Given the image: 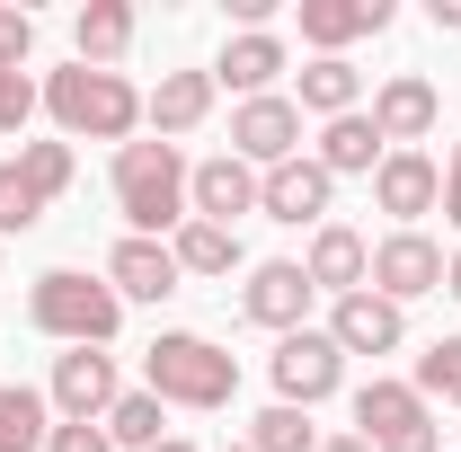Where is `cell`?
Returning a JSON list of instances; mask_svg holds the SVG:
<instances>
[{
  "mask_svg": "<svg viewBox=\"0 0 461 452\" xmlns=\"http://www.w3.org/2000/svg\"><path fill=\"white\" fill-rule=\"evenodd\" d=\"M98 276L115 284V302H169L177 284H186V276H177V258H169V240H133V231L107 249Z\"/></svg>",
  "mask_w": 461,
  "mask_h": 452,
  "instance_id": "cell-19",
  "label": "cell"
},
{
  "mask_svg": "<svg viewBox=\"0 0 461 452\" xmlns=\"http://www.w3.org/2000/svg\"><path fill=\"white\" fill-rule=\"evenodd\" d=\"M27 329L54 346H107L124 329V302L107 276H80V267H45L27 284Z\"/></svg>",
  "mask_w": 461,
  "mask_h": 452,
  "instance_id": "cell-3",
  "label": "cell"
},
{
  "mask_svg": "<svg viewBox=\"0 0 461 452\" xmlns=\"http://www.w3.org/2000/svg\"><path fill=\"white\" fill-rule=\"evenodd\" d=\"M240 320H249V329L293 338V329L311 320V276H302V258H258L249 284H240Z\"/></svg>",
  "mask_w": 461,
  "mask_h": 452,
  "instance_id": "cell-10",
  "label": "cell"
},
{
  "mask_svg": "<svg viewBox=\"0 0 461 452\" xmlns=\"http://www.w3.org/2000/svg\"><path fill=\"white\" fill-rule=\"evenodd\" d=\"M186 213H195V222H240V213H258V169H249V160H195V177H186Z\"/></svg>",
  "mask_w": 461,
  "mask_h": 452,
  "instance_id": "cell-20",
  "label": "cell"
},
{
  "mask_svg": "<svg viewBox=\"0 0 461 452\" xmlns=\"http://www.w3.org/2000/svg\"><path fill=\"white\" fill-rule=\"evenodd\" d=\"M230 160H249L258 177L302 160V107L293 98H240L230 107Z\"/></svg>",
  "mask_w": 461,
  "mask_h": 452,
  "instance_id": "cell-9",
  "label": "cell"
},
{
  "mask_svg": "<svg viewBox=\"0 0 461 452\" xmlns=\"http://www.w3.org/2000/svg\"><path fill=\"white\" fill-rule=\"evenodd\" d=\"M293 18H302V45L311 54H346L355 36H382L400 9L391 0H293Z\"/></svg>",
  "mask_w": 461,
  "mask_h": 452,
  "instance_id": "cell-18",
  "label": "cell"
},
{
  "mask_svg": "<svg viewBox=\"0 0 461 452\" xmlns=\"http://www.w3.org/2000/svg\"><path fill=\"white\" fill-rule=\"evenodd\" d=\"M417 399H426V408H435V399L461 408V338H435L417 355Z\"/></svg>",
  "mask_w": 461,
  "mask_h": 452,
  "instance_id": "cell-29",
  "label": "cell"
},
{
  "mask_svg": "<svg viewBox=\"0 0 461 452\" xmlns=\"http://www.w3.org/2000/svg\"><path fill=\"white\" fill-rule=\"evenodd\" d=\"M169 258H177V276H230V267H240V231L186 213V222L169 231Z\"/></svg>",
  "mask_w": 461,
  "mask_h": 452,
  "instance_id": "cell-25",
  "label": "cell"
},
{
  "mask_svg": "<svg viewBox=\"0 0 461 452\" xmlns=\"http://www.w3.org/2000/svg\"><path fill=\"white\" fill-rule=\"evenodd\" d=\"M373 293L382 302H417V293H444V249L426 240V231H391L382 249H373Z\"/></svg>",
  "mask_w": 461,
  "mask_h": 452,
  "instance_id": "cell-13",
  "label": "cell"
},
{
  "mask_svg": "<svg viewBox=\"0 0 461 452\" xmlns=\"http://www.w3.org/2000/svg\"><path fill=\"white\" fill-rule=\"evenodd\" d=\"M444 222L461 231V142H453V151H444Z\"/></svg>",
  "mask_w": 461,
  "mask_h": 452,
  "instance_id": "cell-33",
  "label": "cell"
},
{
  "mask_svg": "<svg viewBox=\"0 0 461 452\" xmlns=\"http://www.w3.org/2000/svg\"><path fill=\"white\" fill-rule=\"evenodd\" d=\"M302 276H311V293H364L373 284V240L364 231H346V222H320L311 231V249H302Z\"/></svg>",
  "mask_w": 461,
  "mask_h": 452,
  "instance_id": "cell-17",
  "label": "cell"
},
{
  "mask_svg": "<svg viewBox=\"0 0 461 452\" xmlns=\"http://www.w3.org/2000/svg\"><path fill=\"white\" fill-rule=\"evenodd\" d=\"M115 399H124V382H115L107 346H71V355H54V391H45V408H54L62 426H107Z\"/></svg>",
  "mask_w": 461,
  "mask_h": 452,
  "instance_id": "cell-8",
  "label": "cell"
},
{
  "mask_svg": "<svg viewBox=\"0 0 461 452\" xmlns=\"http://www.w3.org/2000/svg\"><path fill=\"white\" fill-rule=\"evenodd\" d=\"M426 18H435V27L453 36V27H461V0H426Z\"/></svg>",
  "mask_w": 461,
  "mask_h": 452,
  "instance_id": "cell-34",
  "label": "cell"
},
{
  "mask_svg": "<svg viewBox=\"0 0 461 452\" xmlns=\"http://www.w3.org/2000/svg\"><path fill=\"white\" fill-rule=\"evenodd\" d=\"M329 195H338V177L320 169V160H311V151H302V160H285V169H267L258 177V213H267V222H329Z\"/></svg>",
  "mask_w": 461,
  "mask_h": 452,
  "instance_id": "cell-12",
  "label": "cell"
},
{
  "mask_svg": "<svg viewBox=\"0 0 461 452\" xmlns=\"http://www.w3.org/2000/svg\"><path fill=\"white\" fill-rule=\"evenodd\" d=\"M186 160H177V142H124L115 151V213L133 222V240H160V231L186 222Z\"/></svg>",
  "mask_w": 461,
  "mask_h": 452,
  "instance_id": "cell-4",
  "label": "cell"
},
{
  "mask_svg": "<svg viewBox=\"0 0 461 452\" xmlns=\"http://www.w3.org/2000/svg\"><path fill=\"white\" fill-rule=\"evenodd\" d=\"M355 435L373 452H444V426L417 399V382H364L355 391Z\"/></svg>",
  "mask_w": 461,
  "mask_h": 452,
  "instance_id": "cell-5",
  "label": "cell"
},
{
  "mask_svg": "<svg viewBox=\"0 0 461 452\" xmlns=\"http://www.w3.org/2000/svg\"><path fill=\"white\" fill-rule=\"evenodd\" d=\"M382 151H391V142L373 133V115L355 107V115H338V124H320V151H311V160H320L329 177H373Z\"/></svg>",
  "mask_w": 461,
  "mask_h": 452,
  "instance_id": "cell-24",
  "label": "cell"
},
{
  "mask_svg": "<svg viewBox=\"0 0 461 452\" xmlns=\"http://www.w3.org/2000/svg\"><path fill=\"white\" fill-rule=\"evenodd\" d=\"M204 115H213V62H204V71H160V89L142 98V124H151L160 142L195 133Z\"/></svg>",
  "mask_w": 461,
  "mask_h": 452,
  "instance_id": "cell-21",
  "label": "cell"
},
{
  "mask_svg": "<svg viewBox=\"0 0 461 452\" xmlns=\"http://www.w3.org/2000/svg\"><path fill=\"white\" fill-rule=\"evenodd\" d=\"M364 115H373V133H382L391 151H417V142L435 133L444 98H435V80H426V71H391V80L373 89V107H364Z\"/></svg>",
  "mask_w": 461,
  "mask_h": 452,
  "instance_id": "cell-11",
  "label": "cell"
},
{
  "mask_svg": "<svg viewBox=\"0 0 461 452\" xmlns=\"http://www.w3.org/2000/svg\"><path fill=\"white\" fill-rule=\"evenodd\" d=\"M62 186H71V142H27L18 160H0V240L36 231Z\"/></svg>",
  "mask_w": 461,
  "mask_h": 452,
  "instance_id": "cell-6",
  "label": "cell"
},
{
  "mask_svg": "<svg viewBox=\"0 0 461 452\" xmlns=\"http://www.w3.org/2000/svg\"><path fill=\"white\" fill-rule=\"evenodd\" d=\"M320 452H373L364 435H320Z\"/></svg>",
  "mask_w": 461,
  "mask_h": 452,
  "instance_id": "cell-35",
  "label": "cell"
},
{
  "mask_svg": "<svg viewBox=\"0 0 461 452\" xmlns=\"http://www.w3.org/2000/svg\"><path fill=\"white\" fill-rule=\"evenodd\" d=\"M45 452H115V444H107V426H54Z\"/></svg>",
  "mask_w": 461,
  "mask_h": 452,
  "instance_id": "cell-32",
  "label": "cell"
},
{
  "mask_svg": "<svg viewBox=\"0 0 461 452\" xmlns=\"http://www.w3.org/2000/svg\"><path fill=\"white\" fill-rule=\"evenodd\" d=\"M285 36L276 27H240L222 36V54H213V89H240V98H276V80H285Z\"/></svg>",
  "mask_w": 461,
  "mask_h": 452,
  "instance_id": "cell-14",
  "label": "cell"
},
{
  "mask_svg": "<svg viewBox=\"0 0 461 452\" xmlns=\"http://www.w3.org/2000/svg\"><path fill=\"white\" fill-rule=\"evenodd\" d=\"M160 452H195V444H186V435H169V444H160Z\"/></svg>",
  "mask_w": 461,
  "mask_h": 452,
  "instance_id": "cell-37",
  "label": "cell"
},
{
  "mask_svg": "<svg viewBox=\"0 0 461 452\" xmlns=\"http://www.w3.org/2000/svg\"><path fill=\"white\" fill-rule=\"evenodd\" d=\"M36 107H45V89H36L18 62H0V133H18V124H27Z\"/></svg>",
  "mask_w": 461,
  "mask_h": 452,
  "instance_id": "cell-30",
  "label": "cell"
},
{
  "mask_svg": "<svg viewBox=\"0 0 461 452\" xmlns=\"http://www.w3.org/2000/svg\"><path fill=\"white\" fill-rule=\"evenodd\" d=\"M444 293H453V302H461V249H453V258H444Z\"/></svg>",
  "mask_w": 461,
  "mask_h": 452,
  "instance_id": "cell-36",
  "label": "cell"
},
{
  "mask_svg": "<svg viewBox=\"0 0 461 452\" xmlns=\"http://www.w3.org/2000/svg\"><path fill=\"white\" fill-rule=\"evenodd\" d=\"M54 435V408L45 391H27V382H0V452H45Z\"/></svg>",
  "mask_w": 461,
  "mask_h": 452,
  "instance_id": "cell-26",
  "label": "cell"
},
{
  "mask_svg": "<svg viewBox=\"0 0 461 452\" xmlns=\"http://www.w3.org/2000/svg\"><path fill=\"white\" fill-rule=\"evenodd\" d=\"M124 45H133V9L124 0H80L71 9V54L89 62V71H115Z\"/></svg>",
  "mask_w": 461,
  "mask_h": 452,
  "instance_id": "cell-22",
  "label": "cell"
},
{
  "mask_svg": "<svg viewBox=\"0 0 461 452\" xmlns=\"http://www.w3.org/2000/svg\"><path fill=\"white\" fill-rule=\"evenodd\" d=\"M373 204H382L400 231H417V213L444 204V169H435L426 151H382V169H373Z\"/></svg>",
  "mask_w": 461,
  "mask_h": 452,
  "instance_id": "cell-16",
  "label": "cell"
},
{
  "mask_svg": "<svg viewBox=\"0 0 461 452\" xmlns=\"http://www.w3.org/2000/svg\"><path fill=\"white\" fill-rule=\"evenodd\" d=\"M249 452H320V426H311V408H258L249 417Z\"/></svg>",
  "mask_w": 461,
  "mask_h": 452,
  "instance_id": "cell-28",
  "label": "cell"
},
{
  "mask_svg": "<svg viewBox=\"0 0 461 452\" xmlns=\"http://www.w3.org/2000/svg\"><path fill=\"white\" fill-rule=\"evenodd\" d=\"M222 452H249V444H222Z\"/></svg>",
  "mask_w": 461,
  "mask_h": 452,
  "instance_id": "cell-38",
  "label": "cell"
},
{
  "mask_svg": "<svg viewBox=\"0 0 461 452\" xmlns=\"http://www.w3.org/2000/svg\"><path fill=\"white\" fill-rule=\"evenodd\" d=\"M27 45H36V18L18 0H0V62H27Z\"/></svg>",
  "mask_w": 461,
  "mask_h": 452,
  "instance_id": "cell-31",
  "label": "cell"
},
{
  "mask_svg": "<svg viewBox=\"0 0 461 452\" xmlns=\"http://www.w3.org/2000/svg\"><path fill=\"white\" fill-rule=\"evenodd\" d=\"M45 115L62 124V142H133V124H142V89L124 80V71H89V62H62L54 80H45Z\"/></svg>",
  "mask_w": 461,
  "mask_h": 452,
  "instance_id": "cell-1",
  "label": "cell"
},
{
  "mask_svg": "<svg viewBox=\"0 0 461 452\" xmlns=\"http://www.w3.org/2000/svg\"><path fill=\"white\" fill-rule=\"evenodd\" d=\"M329 338H338V355H400L408 346V311L364 284V293H346L338 311H329Z\"/></svg>",
  "mask_w": 461,
  "mask_h": 452,
  "instance_id": "cell-15",
  "label": "cell"
},
{
  "mask_svg": "<svg viewBox=\"0 0 461 452\" xmlns=\"http://www.w3.org/2000/svg\"><path fill=\"white\" fill-rule=\"evenodd\" d=\"M107 444L115 452H160V444H169V408H160L151 391H124L107 408Z\"/></svg>",
  "mask_w": 461,
  "mask_h": 452,
  "instance_id": "cell-27",
  "label": "cell"
},
{
  "mask_svg": "<svg viewBox=\"0 0 461 452\" xmlns=\"http://www.w3.org/2000/svg\"><path fill=\"white\" fill-rule=\"evenodd\" d=\"M302 115H320V124H338V115H355L364 107V71L346 54H311L302 62V98H293Z\"/></svg>",
  "mask_w": 461,
  "mask_h": 452,
  "instance_id": "cell-23",
  "label": "cell"
},
{
  "mask_svg": "<svg viewBox=\"0 0 461 452\" xmlns=\"http://www.w3.org/2000/svg\"><path fill=\"white\" fill-rule=\"evenodd\" d=\"M142 391L160 399V408H230L240 399V364H230L213 338H195V329H160L151 355H142Z\"/></svg>",
  "mask_w": 461,
  "mask_h": 452,
  "instance_id": "cell-2",
  "label": "cell"
},
{
  "mask_svg": "<svg viewBox=\"0 0 461 452\" xmlns=\"http://www.w3.org/2000/svg\"><path fill=\"white\" fill-rule=\"evenodd\" d=\"M267 373H276V399H285V408H320V399H338L346 355H338L329 329H293V338H276Z\"/></svg>",
  "mask_w": 461,
  "mask_h": 452,
  "instance_id": "cell-7",
  "label": "cell"
}]
</instances>
